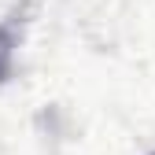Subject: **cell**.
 Here are the masks:
<instances>
[{"mask_svg":"<svg viewBox=\"0 0 155 155\" xmlns=\"http://www.w3.org/2000/svg\"><path fill=\"white\" fill-rule=\"evenodd\" d=\"M18 37H22V22H18V15L0 18V81H8V74H11V67H15Z\"/></svg>","mask_w":155,"mask_h":155,"instance_id":"obj_1","label":"cell"}]
</instances>
